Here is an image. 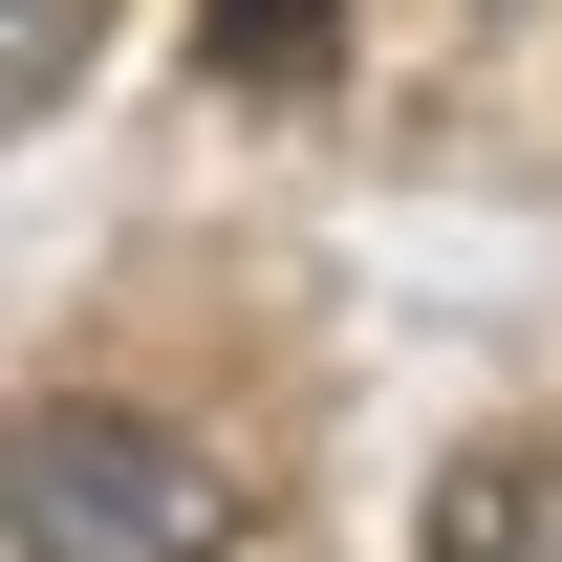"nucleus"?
Here are the masks:
<instances>
[{
    "label": "nucleus",
    "instance_id": "nucleus-1",
    "mask_svg": "<svg viewBox=\"0 0 562 562\" xmlns=\"http://www.w3.org/2000/svg\"><path fill=\"white\" fill-rule=\"evenodd\" d=\"M0 541L22 562H238V476L173 412L44 390V412H0Z\"/></svg>",
    "mask_w": 562,
    "mask_h": 562
},
{
    "label": "nucleus",
    "instance_id": "nucleus-2",
    "mask_svg": "<svg viewBox=\"0 0 562 562\" xmlns=\"http://www.w3.org/2000/svg\"><path fill=\"white\" fill-rule=\"evenodd\" d=\"M432 562H562V454H454L432 476Z\"/></svg>",
    "mask_w": 562,
    "mask_h": 562
},
{
    "label": "nucleus",
    "instance_id": "nucleus-3",
    "mask_svg": "<svg viewBox=\"0 0 562 562\" xmlns=\"http://www.w3.org/2000/svg\"><path fill=\"white\" fill-rule=\"evenodd\" d=\"M87 44H109V0H0V131H44L87 87Z\"/></svg>",
    "mask_w": 562,
    "mask_h": 562
},
{
    "label": "nucleus",
    "instance_id": "nucleus-4",
    "mask_svg": "<svg viewBox=\"0 0 562 562\" xmlns=\"http://www.w3.org/2000/svg\"><path fill=\"white\" fill-rule=\"evenodd\" d=\"M325 22H347V0H216V66L281 87V66H325Z\"/></svg>",
    "mask_w": 562,
    "mask_h": 562
}]
</instances>
